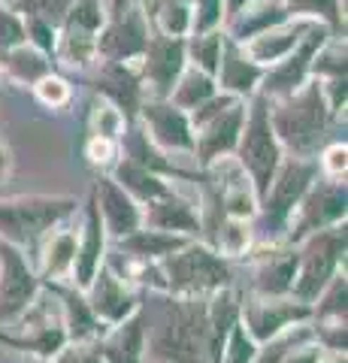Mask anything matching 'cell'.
Masks as SVG:
<instances>
[{
  "label": "cell",
  "instance_id": "obj_3",
  "mask_svg": "<svg viewBox=\"0 0 348 363\" xmlns=\"http://www.w3.org/2000/svg\"><path fill=\"white\" fill-rule=\"evenodd\" d=\"M282 145L276 140V130L269 124V97L254 91V94L245 100V121L237 140V164L242 167V173L249 176L257 203L266 194L269 179H273L279 161H282Z\"/></svg>",
  "mask_w": 348,
  "mask_h": 363
},
{
  "label": "cell",
  "instance_id": "obj_2",
  "mask_svg": "<svg viewBox=\"0 0 348 363\" xmlns=\"http://www.w3.org/2000/svg\"><path fill=\"white\" fill-rule=\"evenodd\" d=\"M164 363H209V318L203 297H176L155 336Z\"/></svg>",
  "mask_w": 348,
  "mask_h": 363
},
{
  "label": "cell",
  "instance_id": "obj_20",
  "mask_svg": "<svg viewBox=\"0 0 348 363\" xmlns=\"http://www.w3.org/2000/svg\"><path fill=\"white\" fill-rule=\"evenodd\" d=\"M106 260V227L100 221V212H97V200L94 194L88 197V206H85V227L79 233V242H76V257H73V285L85 291L91 285L94 272L103 267Z\"/></svg>",
  "mask_w": 348,
  "mask_h": 363
},
{
  "label": "cell",
  "instance_id": "obj_12",
  "mask_svg": "<svg viewBox=\"0 0 348 363\" xmlns=\"http://www.w3.org/2000/svg\"><path fill=\"white\" fill-rule=\"evenodd\" d=\"M345 179H315L297 203V221L291 230V242H303L309 233L345 221Z\"/></svg>",
  "mask_w": 348,
  "mask_h": 363
},
{
  "label": "cell",
  "instance_id": "obj_14",
  "mask_svg": "<svg viewBox=\"0 0 348 363\" xmlns=\"http://www.w3.org/2000/svg\"><path fill=\"white\" fill-rule=\"evenodd\" d=\"M140 128L161 152H185L194 155V130H191L188 112L173 106L170 100L145 97L140 106Z\"/></svg>",
  "mask_w": 348,
  "mask_h": 363
},
{
  "label": "cell",
  "instance_id": "obj_8",
  "mask_svg": "<svg viewBox=\"0 0 348 363\" xmlns=\"http://www.w3.org/2000/svg\"><path fill=\"white\" fill-rule=\"evenodd\" d=\"M318 179V161L315 157H282L276 167L273 179H269L266 194L257 203V212L264 218V230L276 233L288 224V218L294 215L297 203L309 191V185Z\"/></svg>",
  "mask_w": 348,
  "mask_h": 363
},
{
  "label": "cell",
  "instance_id": "obj_40",
  "mask_svg": "<svg viewBox=\"0 0 348 363\" xmlns=\"http://www.w3.org/2000/svg\"><path fill=\"white\" fill-rule=\"evenodd\" d=\"M18 43H28L25 21H21V16L6 4V0H0V52L13 49Z\"/></svg>",
  "mask_w": 348,
  "mask_h": 363
},
{
  "label": "cell",
  "instance_id": "obj_15",
  "mask_svg": "<svg viewBox=\"0 0 348 363\" xmlns=\"http://www.w3.org/2000/svg\"><path fill=\"white\" fill-rule=\"evenodd\" d=\"M309 318H312L309 303L285 300V297H261L240 306V321L254 342H266V339L279 336L294 324L309 321Z\"/></svg>",
  "mask_w": 348,
  "mask_h": 363
},
{
  "label": "cell",
  "instance_id": "obj_31",
  "mask_svg": "<svg viewBox=\"0 0 348 363\" xmlns=\"http://www.w3.org/2000/svg\"><path fill=\"white\" fill-rule=\"evenodd\" d=\"M291 18H309L345 37V0H282Z\"/></svg>",
  "mask_w": 348,
  "mask_h": 363
},
{
  "label": "cell",
  "instance_id": "obj_23",
  "mask_svg": "<svg viewBox=\"0 0 348 363\" xmlns=\"http://www.w3.org/2000/svg\"><path fill=\"white\" fill-rule=\"evenodd\" d=\"M288 18L291 16H288L282 0H249L240 13H233L228 21H224V33L237 43H245V40L257 37V33L282 25Z\"/></svg>",
  "mask_w": 348,
  "mask_h": 363
},
{
  "label": "cell",
  "instance_id": "obj_37",
  "mask_svg": "<svg viewBox=\"0 0 348 363\" xmlns=\"http://www.w3.org/2000/svg\"><path fill=\"white\" fill-rule=\"evenodd\" d=\"M91 121H94V130L91 136H109V140H118L121 133H125V116L109 104V100H103V104H97L94 100V106H91Z\"/></svg>",
  "mask_w": 348,
  "mask_h": 363
},
{
  "label": "cell",
  "instance_id": "obj_38",
  "mask_svg": "<svg viewBox=\"0 0 348 363\" xmlns=\"http://www.w3.org/2000/svg\"><path fill=\"white\" fill-rule=\"evenodd\" d=\"M252 357H254V339L245 333L242 321H237L221 348V363H252Z\"/></svg>",
  "mask_w": 348,
  "mask_h": 363
},
{
  "label": "cell",
  "instance_id": "obj_21",
  "mask_svg": "<svg viewBox=\"0 0 348 363\" xmlns=\"http://www.w3.org/2000/svg\"><path fill=\"white\" fill-rule=\"evenodd\" d=\"M309 25H312L309 18H288V21H282V25H276V28H269L264 33H257V37L245 40L240 45H242L245 55H249L254 64L269 67V64L282 61L288 52H294V45L303 40V33L309 30Z\"/></svg>",
  "mask_w": 348,
  "mask_h": 363
},
{
  "label": "cell",
  "instance_id": "obj_9",
  "mask_svg": "<svg viewBox=\"0 0 348 363\" xmlns=\"http://www.w3.org/2000/svg\"><path fill=\"white\" fill-rule=\"evenodd\" d=\"M327 37H336V33L327 25H321V21H312L309 30L303 33V40L294 45V52H288L282 61L264 67V79H261V88L257 91L266 94L269 100L294 94V91L309 79L312 58H315V52L327 43Z\"/></svg>",
  "mask_w": 348,
  "mask_h": 363
},
{
  "label": "cell",
  "instance_id": "obj_47",
  "mask_svg": "<svg viewBox=\"0 0 348 363\" xmlns=\"http://www.w3.org/2000/svg\"><path fill=\"white\" fill-rule=\"evenodd\" d=\"M6 169H9V152H6V145L0 143V179L6 176Z\"/></svg>",
  "mask_w": 348,
  "mask_h": 363
},
{
  "label": "cell",
  "instance_id": "obj_22",
  "mask_svg": "<svg viewBox=\"0 0 348 363\" xmlns=\"http://www.w3.org/2000/svg\"><path fill=\"white\" fill-rule=\"evenodd\" d=\"M142 221L155 227V230H167V233H182V236H197L203 230V221L197 218L194 206L188 200H182L173 191H167L164 197L145 203Z\"/></svg>",
  "mask_w": 348,
  "mask_h": 363
},
{
  "label": "cell",
  "instance_id": "obj_30",
  "mask_svg": "<svg viewBox=\"0 0 348 363\" xmlns=\"http://www.w3.org/2000/svg\"><path fill=\"white\" fill-rule=\"evenodd\" d=\"M212 94H218L215 76H209L203 70H197V67L185 64L182 76L176 79V85H173V91H170V97H167V100H170L173 106L191 112V109H197L200 104H206Z\"/></svg>",
  "mask_w": 348,
  "mask_h": 363
},
{
  "label": "cell",
  "instance_id": "obj_33",
  "mask_svg": "<svg viewBox=\"0 0 348 363\" xmlns=\"http://www.w3.org/2000/svg\"><path fill=\"white\" fill-rule=\"evenodd\" d=\"M221 45H224V28L206 30V33H188L185 37V58H188L191 67L215 76L218 58H221Z\"/></svg>",
  "mask_w": 348,
  "mask_h": 363
},
{
  "label": "cell",
  "instance_id": "obj_35",
  "mask_svg": "<svg viewBox=\"0 0 348 363\" xmlns=\"http://www.w3.org/2000/svg\"><path fill=\"white\" fill-rule=\"evenodd\" d=\"M21 18H37L52 28H61L73 0H6Z\"/></svg>",
  "mask_w": 348,
  "mask_h": 363
},
{
  "label": "cell",
  "instance_id": "obj_48",
  "mask_svg": "<svg viewBox=\"0 0 348 363\" xmlns=\"http://www.w3.org/2000/svg\"><path fill=\"white\" fill-rule=\"evenodd\" d=\"M321 363H348V360H345V351H333V354H330L327 360L321 357Z\"/></svg>",
  "mask_w": 348,
  "mask_h": 363
},
{
  "label": "cell",
  "instance_id": "obj_13",
  "mask_svg": "<svg viewBox=\"0 0 348 363\" xmlns=\"http://www.w3.org/2000/svg\"><path fill=\"white\" fill-rule=\"evenodd\" d=\"M40 279L28 267L21 248L0 242V321H16L37 303Z\"/></svg>",
  "mask_w": 348,
  "mask_h": 363
},
{
  "label": "cell",
  "instance_id": "obj_26",
  "mask_svg": "<svg viewBox=\"0 0 348 363\" xmlns=\"http://www.w3.org/2000/svg\"><path fill=\"white\" fill-rule=\"evenodd\" d=\"M52 291L61 297V306H64V327H67V339L70 342H88V339H94L97 333H103V327H100V318L91 312V306L88 300L82 297L79 288L73 291H64L58 285H52Z\"/></svg>",
  "mask_w": 348,
  "mask_h": 363
},
{
  "label": "cell",
  "instance_id": "obj_17",
  "mask_svg": "<svg viewBox=\"0 0 348 363\" xmlns=\"http://www.w3.org/2000/svg\"><path fill=\"white\" fill-rule=\"evenodd\" d=\"M82 294H88L85 297L88 306H91V312L103 324H118L140 309V297L133 294V288L125 279H118L106 264L94 272L91 285H88Z\"/></svg>",
  "mask_w": 348,
  "mask_h": 363
},
{
  "label": "cell",
  "instance_id": "obj_45",
  "mask_svg": "<svg viewBox=\"0 0 348 363\" xmlns=\"http://www.w3.org/2000/svg\"><path fill=\"white\" fill-rule=\"evenodd\" d=\"M321 357H324L321 345H306V342H303L297 348H291L282 363H321Z\"/></svg>",
  "mask_w": 348,
  "mask_h": 363
},
{
  "label": "cell",
  "instance_id": "obj_36",
  "mask_svg": "<svg viewBox=\"0 0 348 363\" xmlns=\"http://www.w3.org/2000/svg\"><path fill=\"white\" fill-rule=\"evenodd\" d=\"M224 28V0H191V33Z\"/></svg>",
  "mask_w": 348,
  "mask_h": 363
},
{
  "label": "cell",
  "instance_id": "obj_25",
  "mask_svg": "<svg viewBox=\"0 0 348 363\" xmlns=\"http://www.w3.org/2000/svg\"><path fill=\"white\" fill-rule=\"evenodd\" d=\"M0 70H4L9 79H16V82L33 88L43 76L52 73V58L46 52L33 49L30 43H18L13 49L0 52Z\"/></svg>",
  "mask_w": 348,
  "mask_h": 363
},
{
  "label": "cell",
  "instance_id": "obj_4",
  "mask_svg": "<svg viewBox=\"0 0 348 363\" xmlns=\"http://www.w3.org/2000/svg\"><path fill=\"white\" fill-rule=\"evenodd\" d=\"M161 264L164 291L173 297H209L221 288H230V264L212 245L185 242L179 252L167 255Z\"/></svg>",
  "mask_w": 348,
  "mask_h": 363
},
{
  "label": "cell",
  "instance_id": "obj_29",
  "mask_svg": "<svg viewBox=\"0 0 348 363\" xmlns=\"http://www.w3.org/2000/svg\"><path fill=\"white\" fill-rule=\"evenodd\" d=\"M112 179H116L137 203H142V206H145V203H152V200H158V197H164L167 191H173L164 182V176L152 173V169H145L140 164H133L130 157H121V161L116 164V169H112Z\"/></svg>",
  "mask_w": 348,
  "mask_h": 363
},
{
  "label": "cell",
  "instance_id": "obj_24",
  "mask_svg": "<svg viewBox=\"0 0 348 363\" xmlns=\"http://www.w3.org/2000/svg\"><path fill=\"white\" fill-rule=\"evenodd\" d=\"M142 348H145V318L137 309L125 321L112 324V330L100 342V354L106 363H142Z\"/></svg>",
  "mask_w": 348,
  "mask_h": 363
},
{
  "label": "cell",
  "instance_id": "obj_16",
  "mask_svg": "<svg viewBox=\"0 0 348 363\" xmlns=\"http://www.w3.org/2000/svg\"><path fill=\"white\" fill-rule=\"evenodd\" d=\"M100 73H97V94H103V100H109L128 124H133L140 118V106L145 100V88L137 64H121V61H97Z\"/></svg>",
  "mask_w": 348,
  "mask_h": 363
},
{
  "label": "cell",
  "instance_id": "obj_10",
  "mask_svg": "<svg viewBox=\"0 0 348 363\" xmlns=\"http://www.w3.org/2000/svg\"><path fill=\"white\" fill-rule=\"evenodd\" d=\"M185 64H188L185 37H164V33L152 30L142 58L137 61L145 94L155 97V100H167L173 85H176V79L182 76Z\"/></svg>",
  "mask_w": 348,
  "mask_h": 363
},
{
  "label": "cell",
  "instance_id": "obj_43",
  "mask_svg": "<svg viewBox=\"0 0 348 363\" xmlns=\"http://www.w3.org/2000/svg\"><path fill=\"white\" fill-rule=\"evenodd\" d=\"M85 155L94 167H109L112 157L118 155V140H109V136H88Z\"/></svg>",
  "mask_w": 348,
  "mask_h": 363
},
{
  "label": "cell",
  "instance_id": "obj_34",
  "mask_svg": "<svg viewBox=\"0 0 348 363\" xmlns=\"http://www.w3.org/2000/svg\"><path fill=\"white\" fill-rule=\"evenodd\" d=\"M312 336H315V330H309V327H300V324L288 327V330H282L279 336L266 339V348H264V351H254L252 363H282L291 348L309 342Z\"/></svg>",
  "mask_w": 348,
  "mask_h": 363
},
{
  "label": "cell",
  "instance_id": "obj_18",
  "mask_svg": "<svg viewBox=\"0 0 348 363\" xmlns=\"http://www.w3.org/2000/svg\"><path fill=\"white\" fill-rule=\"evenodd\" d=\"M91 194L97 200V212H100V221H103L106 233H112L116 240H121V236H128V233L142 227L140 203L133 200L112 176H100L94 182Z\"/></svg>",
  "mask_w": 348,
  "mask_h": 363
},
{
  "label": "cell",
  "instance_id": "obj_49",
  "mask_svg": "<svg viewBox=\"0 0 348 363\" xmlns=\"http://www.w3.org/2000/svg\"><path fill=\"white\" fill-rule=\"evenodd\" d=\"M158 363H164V360H158Z\"/></svg>",
  "mask_w": 348,
  "mask_h": 363
},
{
  "label": "cell",
  "instance_id": "obj_28",
  "mask_svg": "<svg viewBox=\"0 0 348 363\" xmlns=\"http://www.w3.org/2000/svg\"><path fill=\"white\" fill-rule=\"evenodd\" d=\"M188 240H191V236H182V233H167V230H155V227L142 230V227H140V230L121 236L118 248L125 255L142 257V260H164L167 255L179 252V248H182Z\"/></svg>",
  "mask_w": 348,
  "mask_h": 363
},
{
  "label": "cell",
  "instance_id": "obj_19",
  "mask_svg": "<svg viewBox=\"0 0 348 363\" xmlns=\"http://www.w3.org/2000/svg\"><path fill=\"white\" fill-rule=\"evenodd\" d=\"M261 79H264V67L254 64L249 55H245L242 45L224 33L221 58H218V70H215V85H218V91L249 100L254 91L261 88Z\"/></svg>",
  "mask_w": 348,
  "mask_h": 363
},
{
  "label": "cell",
  "instance_id": "obj_32",
  "mask_svg": "<svg viewBox=\"0 0 348 363\" xmlns=\"http://www.w3.org/2000/svg\"><path fill=\"white\" fill-rule=\"evenodd\" d=\"M76 242H79V230H58L52 233L49 245L43 248V276L46 279H64L73 269Z\"/></svg>",
  "mask_w": 348,
  "mask_h": 363
},
{
  "label": "cell",
  "instance_id": "obj_5",
  "mask_svg": "<svg viewBox=\"0 0 348 363\" xmlns=\"http://www.w3.org/2000/svg\"><path fill=\"white\" fill-rule=\"evenodd\" d=\"M191 130H194V155L203 167L218 164L221 157H230L237 149L242 121H245V100L233 94H212L206 104L188 112Z\"/></svg>",
  "mask_w": 348,
  "mask_h": 363
},
{
  "label": "cell",
  "instance_id": "obj_1",
  "mask_svg": "<svg viewBox=\"0 0 348 363\" xmlns=\"http://www.w3.org/2000/svg\"><path fill=\"white\" fill-rule=\"evenodd\" d=\"M336 118L330 116L321 82L309 76L294 94L269 100V124L276 140L294 157H315L324 149V136Z\"/></svg>",
  "mask_w": 348,
  "mask_h": 363
},
{
  "label": "cell",
  "instance_id": "obj_41",
  "mask_svg": "<svg viewBox=\"0 0 348 363\" xmlns=\"http://www.w3.org/2000/svg\"><path fill=\"white\" fill-rule=\"evenodd\" d=\"M21 21H25V37H28V43L33 45V49L46 52L49 58H52L55 40H58V28L46 25V21H37V18H21Z\"/></svg>",
  "mask_w": 348,
  "mask_h": 363
},
{
  "label": "cell",
  "instance_id": "obj_11",
  "mask_svg": "<svg viewBox=\"0 0 348 363\" xmlns=\"http://www.w3.org/2000/svg\"><path fill=\"white\" fill-rule=\"evenodd\" d=\"M149 33H152V25L140 4L128 6L118 16H109L106 25L97 33V61L137 64L145 52Z\"/></svg>",
  "mask_w": 348,
  "mask_h": 363
},
{
  "label": "cell",
  "instance_id": "obj_6",
  "mask_svg": "<svg viewBox=\"0 0 348 363\" xmlns=\"http://www.w3.org/2000/svg\"><path fill=\"white\" fill-rule=\"evenodd\" d=\"M73 209H76L73 197H13V200H0V236L16 248H33Z\"/></svg>",
  "mask_w": 348,
  "mask_h": 363
},
{
  "label": "cell",
  "instance_id": "obj_27",
  "mask_svg": "<svg viewBox=\"0 0 348 363\" xmlns=\"http://www.w3.org/2000/svg\"><path fill=\"white\" fill-rule=\"evenodd\" d=\"M297 279V252H273L257 267L254 288L261 297H288Z\"/></svg>",
  "mask_w": 348,
  "mask_h": 363
},
{
  "label": "cell",
  "instance_id": "obj_39",
  "mask_svg": "<svg viewBox=\"0 0 348 363\" xmlns=\"http://www.w3.org/2000/svg\"><path fill=\"white\" fill-rule=\"evenodd\" d=\"M33 94H37L40 104H46L52 109H58V106H67L70 104V97H73V88L67 79L61 76H55V70L49 76H43L37 85H33Z\"/></svg>",
  "mask_w": 348,
  "mask_h": 363
},
{
  "label": "cell",
  "instance_id": "obj_42",
  "mask_svg": "<svg viewBox=\"0 0 348 363\" xmlns=\"http://www.w3.org/2000/svg\"><path fill=\"white\" fill-rule=\"evenodd\" d=\"M345 167H348V149H345V143L324 145L321 161H318V169H324V176H327V179H345Z\"/></svg>",
  "mask_w": 348,
  "mask_h": 363
},
{
  "label": "cell",
  "instance_id": "obj_44",
  "mask_svg": "<svg viewBox=\"0 0 348 363\" xmlns=\"http://www.w3.org/2000/svg\"><path fill=\"white\" fill-rule=\"evenodd\" d=\"M52 363H106V360L97 348L85 345V342H73V345H64Z\"/></svg>",
  "mask_w": 348,
  "mask_h": 363
},
{
  "label": "cell",
  "instance_id": "obj_46",
  "mask_svg": "<svg viewBox=\"0 0 348 363\" xmlns=\"http://www.w3.org/2000/svg\"><path fill=\"white\" fill-rule=\"evenodd\" d=\"M137 4H142V0H109V16H118L128 6H137Z\"/></svg>",
  "mask_w": 348,
  "mask_h": 363
},
{
  "label": "cell",
  "instance_id": "obj_7",
  "mask_svg": "<svg viewBox=\"0 0 348 363\" xmlns=\"http://www.w3.org/2000/svg\"><path fill=\"white\" fill-rule=\"evenodd\" d=\"M345 264V224H333L306 236L303 252H297V279L291 285V297L300 303H315L318 294Z\"/></svg>",
  "mask_w": 348,
  "mask_h": 363
}]
</instances>
